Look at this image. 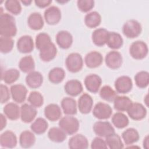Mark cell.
<instances>
[{
    "mask_svg": "<svg viewBox=\"0 0 149 149\" xmlns=\"http://www.w3.org/2000/svg\"><path fill=\"white\" fill-rule=\"evenodd\" d=\"M17 33V27L14 17L7 13L0 16V34L1 36L12 37Z\"/></svg>",
    "mask_w": 149,
    "mask_h": 149,
    "instance_id": "6da1fadb",
    "label": "cell"
},
{
    "mask_svg": "<svg viewBox=\"0 0 149 149\" xmlns=\"http://www.w3.org/2000/svg\"><path fill=\"white\" fill-rule=\"evenodd\" d=\"M59 126L67 134L72 135L76 133L80 126L79 121L72 116H66L62 118L59 122Z\"/></svg>",
    "mask_w": 149,
    "mask_h": 149,
    "instance_id": "7a4b0ae2",
    "label": "cell"
},
{
    "mask_svg": "<svg viewBox=\"0 0 149 149\" xmlns=\"http://www.w3.org/2000/svg\"><path fill=\"white\" fill-rule=\"evenodd\" d=\"M142 28L140 23L134 19L127 20L123 26L122 32L129 38H134L138 37L141 33Z\"/></svg>",
    "mask_w": 149,
    "mask_h": 149,
    "instance_id": "3957f363",
    "label": "cell"
},
{
    "mask_svg": "<svg viewBox=\"0 0 149 149\" xmlns=\"http://www.w3.org/2000/svg\"><path fill=\"white\" fill-rule=\"evenodd\" d=\"M147 45L143 41H136L130 46L129 53L131 56L135 59H143L148 54Z\"/></svg>",
    "mask_w": 149,
    "mask_h": 149,
    "instance_id": "277c9868",
    "label": "cell"
},
{
    "mask_svg": "<svg viewBox=\"0 0 149 149\" xmlns=\"http://www.w3.org/2000/svg\"><path fill=\"white\" fill-rule=\"evenodd\" d=\"M65 64L67 69L72 73H76L81 70L83 66V60L80 54L73 52L67 56Z\"/></svg>",
    "mask_w": 149,
    "mask_h": 149,
    "instance_id": "5b68a950",
    "label": "cell"
},
{
    "mask_svg": "<svg viewBox=\"0 0 149 149\" xmlns=\"http://www.w3.org/2000/svg\"><path fill=\"white\" fill-rule=\"evenodd\" d=\"M112 113L111 106L106 103L99 102L95 104L93 111L94 116L98 119H107L110 118Z\"/></svg>",
    "mask_w": 149,
    "mask_h": 149,
    "instance_id": "8992f818",
    "label": "cell"
},
{
    "mask_svg": "<svg viewBox=\"0 0 149 149\" xmlns=\"http://www.w3.org/2000/svg\"><path fill=\"white\" fill-rule=\"evenodd\" d=\"M93 130L100 137H106L114 133L115 129L111 123L107 121H98L94 124Z\"/></svg>",
    "mask_w": 149,
    "mask_h": 149,
    "instance_id": "52a82bcc",
    "label": "cell"
},
{
    "mask_svg": "<svg viewBox=\"0 0 149 149\" xmlns=\"http://www.w3.org/2000/svg\"><path fill=\"white\" fill-rule=\"evenodd\" d=\"M114 86L117 93L126 94L131 91L133 87V82L130 77L122 76L117 78L115 81Z\"/></svg>",
    "mask_w": 149,
    "mask_h": 149,
    "instance_id": "ba28073f",
    "label": "cell"
},
{
    "mask_svg": "<svg viewBox=\"0 0 149 149\" xmlns=\"http://www.w3.org/2000/svg\"><path fill=\"white\" fill-rule=\"evenodd\" d=\"M105 62L106 65L112 69H116L119 68L123 62V58L122 54L116 51H112L109 52L105 56Z\"/></svg>",
    "mask_w": 149,
    "mask_h": 149,
    "instance_id": "9c48e42d",
    "label": "cell"
},
{
    "mask_svg": "<svg viewBox=\"0 0 149 149\" xmlns=\"http://www.w3.org/2000/svg\"><path fill=\"white\" fill-rule=\"evenodd\" d=\"M45 22L49 25L58 24L61 19V12L59 8L51 6L45 9L44 13Z\"/></svg>",
    "mask_w": 149,
    "mask_h": 149,
    "instance_id": "30bf717a",
    "label": "cell"
},
{
    "mask_svg": "<svg viewBox=\"0 0 149 149\" xmlns=\"http://www.w3.org/2000/svg\"><path fill=\"white\" fill-rule=\"evenodd\" d=\"M127 112L129 117L135 120H141L144 119L147 115L146 108L143 104L139 102L132 103Z\"/></svg>",
    "mask_w": 149,
    "mask_h": 149,
    "instance_id": "8fae6325",
    "label": "cell"
},
{
    "mask_svg": "<svg viewBox=\"0 0 149 149\" xmlns=\"http://www.w3.org/2000/svg\"><path fill=\"white\" fill-rule=\"evenodd\" d=\"M10 91L12 98L16 102L22 103L25 101L27 90L24 85L22 84L12 85L10 87Z\"/></svg>",
    "mask_w": 149,
    "mask_h": 149,
    "instance_id": "7c38bea8",
    "label": "cell"
},
{
    "mask_svg": "<svg viewBox=\"0 0 149 149\" xmlns=\"http://www.w3.org/2000/svg\"><path fill=\"white\" fill-rule=\"evenodd\" d=\"M102 84L101 78L96 74H90L84 79V85L87 90L93 93L98 91Z\"/></svg>",
    "mask_w": 149,
    "mask_h": 149,
    "instance_id": "4fadbf2b",
    "label": "cell"
},
{
    "mask_svg": "<svg viewBox=\"0 0 149 149\" xmlns=\"http://www.w3.org/2000/svg\"><path fill=\"white\" fill-rule=\"evenodd\" d=\"M17 50L23 54L31 52L34 49V42L33 38L29 35L20 37L17 42Z\"/></svg>",
    "mask_w": 149,
    "mask_h": 149,
    "instance_id": "5bb4252c",
    "label": "cell"
},
{
    "mask_svg": "<svg viewBox=\"0 0 149 149\" xmlns=\"http://www.w3.org/2000/svg\"><path fill=\"white\" fill-rule=\"evenodd\" d=\"M37 111L36 107L31 104H23L20 107V118L22 122L24 123H30L32 122L36 116Z\"/></svg>",
    "mask_w": 149,
    "mask_h": 149,
    "instance_id": "9a60e30c",
    "label": "cell"
},
{
    "mask_svg": "<svg viewBox=\"0 0 149 149\" xmlns=\"http://www.w3.org/2000/svg\"><path fill=\"white\" fill-rule=\"evenodd\" d=\"M103 62V57L101 53L94 51L88 52L84 58V62L87 67L95 68L100 66Z\"/></svg>",
    "mask_w": 149,
    "mask_h": 149,
    "instance_id": "2e32d148",
    "label": "cell"
},
{
    "mask_svg": "<svg viewBox=\"0 0 149 149\" xmlns=\"http://www.w3.org/2000/svg\"><path fill=\"white\" fill-rule=\"evenodd\" d=\"M56 42L60 48L68 49L72 44L73 37L69 31L61 30L56 34Z\"/></svg>",
    "mask_w": 149,
    "mask_h": 149,
    "instance_id": "e0dca14e",
    "label": "cell"
},
{
    "mask_svg": "<svg viewBox=\"0 0 149 149\" xmlns=\"http://www.w3.org/2000/svg\"><path fill=\"white\" fill-rule=\"evenodd\" d=\"M65 91L70 96L76 97L83 91V86L81 83L76 79L68 81L64 86Z\"/></svg>",
    "mask_w": 149,
    "mask_h": 149,
    "instance_id": "ac0fdd59",
    "label": "cell"
},
{
    "mask_svg": "<svg viewBox=\"0 0 149 149\" xmlns=\"http://www.w3.org/2000/svg\"><path fill=\"white\" fill-rule=\"evenodd\" d=\"M78 108L83 114H87L92 109L93 100L92 97L87 93L83 94L78 100Z\"/></svg>",
    "mask_w": 149,
    "mask_h": 149,
    "instance_id": "d6986e66",
    "label": "cell"
},
{
    "mask_svg": "<svg viewBox=\"0 0 149 149\" xmlns=\"http://www.w3.org/2000/svg\"><path fill=\"white\" fill-rule=\"evenodd\" d=\"M0 144L2 147L12 148L17 144L16 134L10 130H6L0 136Z\"/></svg>",
    "mask_w": 149,
    "mask_h": 149,
    "instance_id": "ffe728a7",
    "label": "cell"
},
{
    "mask_svg": "<svg viewBox=\"0 0 149 149\" xmlns=\"http://www.w3.org/2000/svg\"><path fill=\"white\" fill-rule=\"evenodd\" d=\"M68 146L71 149H86L88 146V141L84 136L77 134L69 139Z\"/></svg>",
    "mask_w": 149,
    "mask_h": 149,
    "instance_id": "44dd1931",
    "label": "cell"
},
{
    "mask_svg": "<svg viewBox=\"0 0 149 149\" xmlns=\"http://www.w3.org/2000/svg\"><path fill=\"white\" fill-rule=\"evenodd\" d=\"M57 54V48L53 42H50L47 45L40 50V58L44 62H49L54 59Z\"/></svg>",
    "mask_w": 149,
    "mask_h": 149,
    "instance_id": "7402d4cb",
    "label": "cell"
},
{
    "mask_svg": "<svg viewBox=\"0 0 149 149\" xmlns=\"http://www.w3.org/2000/svg\"><path fill=\"white\" fill-rule=\"evenodd\" d=\"M42 82L43 76L40 72L37 71H32L29 73L26 77V83L31 88L40 87L42 85Z\"/></svg>",
    "mask_w": 149,
    "mask_h": 149,
    "instance_id": "603a6c76",
    "label": "cell"
},
{
    "mask_svg": "<svg viewBox=\"0 0 149 149\" xmlns=\"http://www.w3.org/2000/svg\"><path fill=\"white\" fill-rule=\"evenodd\" d=\"M109 31L104 28L95 29L92 33V41L93 43L98 46H104L107 42Z\"/></svg>",
    "mask_w": 149,
    "mask_h": 149,
    "instance_id": "cb8c5ba5",
    "label": "cell"
},
{
    "mask_svg": "<svg viewBox=\"0 0 149 149\" xmlns=\"http://www.w3.org/2000/svg\"><path fill=\"white\" fill-rule=\"evenodd\" d=\"M61 109L56 104H49L44 108L45 116L51 121L58 120L61 116Z\"/></svg>",
    "mask_w": 149,
    "mask_h": 149,
    "instance_id": "d4e9b609",
    "label": "cell"
},
{
    "mask_svg": "<svg viewBox=\"0 0 149 149\" xmlns=\"http://www.w3.org/2000/svg\"><path fill=\"white\" fill-rule=\"evenodd\" d=\"M123 40L120 34L116 32H109L108 33L106 44L113 49H118L122 47Z\"/></svg>",
    "mask_w": 149,
    "mask_h": 149,
    "instance_id": "484cf974",
    "label": "cell"
},
{
    "mask_svg": "<svg viewBox=\"0 0 149 149\" xmlns=\"http://www.w3.org/2000/svg\"><path fill=\"white\" fill-rule=\"evenodd\" d=\"M29 27L34 30L41 29L44 26V20L41 15L38 12L31 13L27 19Z\"/></svg>",
    "mask_w": 149,
    "mask_h": 149,
    "instance_id": "4316f807",
    "label": "cell"
},
{
    "mask_svg": "<svg viewBox=\"0 0 149 149\" xmlns=\"http://www.w3.org/2000/svg\"><path fill=\"white\" fill-rule=\"evenodd\" d=\"M61 107L65 114L73 115L77 113V104L74 99L65 97L61 101Z\"/></svg>",
    "mask_w": 149,
    "mask_h": 149,
    "instance_id": "83f0119b",
    "label": "cell"
},
{
    "mask_svg": "<svg viewBox=\"0 0 149 149\" xmlns=\"http://www.w3.org/2000/svg\"><path fill=\"white\" fill-rule=\"evenodd\" d=\"M132 103V101L128 97L117 95L113 100V107L118 111H127Z\"/></svg>",
    "mask_w": 149,
    "mask_h": 149,
    "instance_id": "f1b7e54d",
    "label": "cell"
},
{
    "mask_svg": "<svg viewBox=\"0 0 149 149\" xmlns=\"http://www.w3.org/2000/svg\"><path fill=\"white\" fill-rule=\"evenodd\" d=\"M3 111L6 116L10 120H17L20 116V109L16 103H8L5 105Z\"/></svg>",
    "mask_w": 149,
    "mask_h": 149,
    "instance_id": "f546056e",
    "label": "cell"
},
{
    "mask_svg": "<svg viewBox=\"0 0 149 149\" xmlns=\"http://www.w3.org/2000/svg\"><path fill=\"white\" fill-rule=\"evenodd\" d=\"M36 142V137L34 133L29 130L22 132L19 137V143L22 147L27 148L33 146Z\"/></svg>",
    "mask_w": 149,
    "mask_h": 149,
    "instance_id": "4dcf8cb0",
    "label": "cell"
},
{
    "mask_svg": "<svg viewBox=\"0 0 149 149\" xmlns=\"http://www.w3.org/2000/svg\"><path fill=\"white\" fill-rule=\"evenodd\" d=\"M122 137L126 145H132L139 140L140 135L136 129L130 127L122 133Z\"/></svg>",
    "mask_w": 149,
    "mask_h": 149,
    "instance_id": "1f68e13d",
    "label": "cell"
},
{
    "mask_svg": "<svg viewBox=\"0 0 149 149\" xmlns=\"http://www.w3.org/2000/svg\"><path fill=\"white\" fill-rule=\"evenodd\" d=\"M48 137L52 141L62 143L66 139V133L61 127H53L49 130Z\"/></svg>",
    "mask_w": 149,
    "mask_h": 149,
    "instance_id": "d6a6232c",
    "label": "cell"
},
{
    "mask_svg": "<svg viewBox=\"0 0 149 149\" xmlns=\"http://www.w3.org/2000/svg\"><path fill=\"white\" fill-rule=\"evenodd\" d=\"M101 22V16L96 11H93L86 14L84 17V23L89 28L98 27Z\"/></svg>",
    "mask_w": 149,
    "mask_h": 149,
    "instance_id": "836d02e7",
    "label": "cell"
},
{
    "mask_svg": "<svg viewBox=\"0 0 149 149\" xmlns=\"http://www.w3.org/2000/svg\"><path fill=\"white\" fill-rule=\"evenodd\" d=\"M19 68L24 73H30L34 71L35 68L34 59L31 55L23 56L19 61Z\"/></svg>",
    "mask_w": 149,
    "mask_h": 149,
    "instance_id": "e575fe53",
    "label": "cell"
},
{
    "mask_svg": "<svg viewBox=\"0 0 149 149\" xmlns=\"http://www.w3.org/2000/svg\"><path fill=\"white\" fill-rule=\"evenodd\" d=\"M48 127L47 121L42 118H37L31 125L30 129L33 132L37 134H41L44 133Z\"/></svg>",
    "mask_w": 149,
    "mask_h": 149,
    "instance_id": "d590c367",
    "label": "cell"
},
{
    "mask_svg": "<svg viewBox=\"0 0 149 149\" xmlns=\"http://www.w3.org/2000/svg\"><path fill=\"white\" fill-rule=\"evenodd\" d=\"M65 77V70L59 67L52 69L48 73L49 80L54 84H58L62 82Z\"/></svg>",
    "mask_w": 149,
    "mask_h": 149,
    "instance_id": "8d00e7d4",
    "label": "cell"
},
{
    "mask_svg": "<svg viewBox=\"0 0 149 149\" xmlns=\"http://www.w3.org/2000/svg\"><path fill=\"white\" fill-rule=\"evenodd\" d=\"M112 122L116 128L123 129L129 125V120L125 114L121 112H118L112 116Z\"/></svg>",
    "mask_w": 149,
    "mask_h": 149,
    "instance_id": "74e56055",
    "label": "cell"
},
{
    "mask_svg": "<svg viewBox=\"0 0 149 149\" xmlns=\"http://www.w3.org/2000/svg\"><path fill=\"white\" fill-rule=\"evenodd\" d=\"M105 142L107 146L111 149H122L124 147L121 138L115 133L106 137Z\"/></svg>",
    "mask_w": 149,
    "mask_h": 149,
    "instance_id": "f35d334b",
    "label": "cell"
},
{
    "mask_svg": "<svg viewBox=\"0 0 149 149\" xmlns=\"http://www.w3.org/2000/svg\"><path fill=\"white\" fill-rule=\"evenodd\" d=\"M20 77L19 71L14 68L5 70L2 74V80L6 84H10L15 82Z\"/></svg>",
    "mask_w": 149,
    "mask_h": 149,
    "instance_id": "ab89813d",
    "label": "cell"
},
{
    "mask_svg": "<svg viewBox=\"0 0 149 149\" xmlns=\"http://www.w3.org/2000/svg\"><path fill=\"white\" fill-rule=\"evenodd\" d=\"M134 81L136 86L140 88H146L149 83V73L147 71H140L134 76Z\"/></svg>",
    "mask_w": 149,
    "mask_h": 149,
    "instance_id": "60d3db41",
    "label": "cell"
},
{
    "mask_svg": "<svg viewBox=\"0 0 149 149\" xmlns=\"http://www.w3.org/2000/svg\"><path fill=\"white\" fill-rule=\"evenodd\" d=\"M100 97L107 101L112 102L113 101L116 97L117 96L116 92L112 89L109 86H104L100 91Z\"/></svg>",
    "mask_w": 149,
    "mask_h": 149,
    "instance_id": "b9f144b4",
    "label": "cell"
},
{
    "mask_svg": "<svg viewBox=\"0 0 149 149\" xmlns=\"http://www.w3.org/2000/svg\"><path fill=\"white\" fill-rule=\"evenodd\" d=\"M5 9L10 13L17 15L22 11L20 2L17 0H7L5 2Z\"/></svg>",
    "mask_w": 149,
    "mask_h": 149,
    "instance_id": "7bdbcfd3",
    "label": "cell"
},
{
    "mask_svg": "<svg viewBox=\"0 0 149 149\" xmlns=\"http://www.w3.org/2000/svg\"><path fill=\"white\" fill-rule=\"evenodd\" d=\"M14 41L12 37L1 36L0 38V51L3 54L10 52L13 47Z\"/></svg>",
    "mask_w": 149,
    "mask_h": 149,
    "instance_id": "ee69618b",
    "label": "cell"
},
{
    "mask_svg": "<svg viewBox=\"0 0 149 149\" xmlns=\"http://www.w3.org/2000/svg\"><path fill=\"white\" fill-rule=\"evenodd\" d=\"M30 104L36 108H39L43 105L44 98L42 94L38 91H31L27 99Z\"/></svg>",
    "mask_w": 149,
    "mask_h": 149,
    "instance_id": "f6af8a7d",
    "label": "cell"
},
{
    "mask_svg": "<svg viewBox=\"0 0 149 149\" xmlns=\"http://www.w3.org/2000/svg\"><path fill=\"white\" fill-rule=\"evenodd\" d=\"M51 42V39L48 34L45 33H40L36 36V47L37 49L40 51Z\"/></svg>",
    "mask_w": 149,
    "mask_h": 149,
    "instance_id": "bcb514c9",
    "label": "cell"
},
{
    "mask_svg": "<svg viewBox=\"0 0 149 149\" xmlns=\"http://www.w3.org/2000/svg\"><path fill=\"white\" fill-rule=\"evenodd\" d=\"M77 5L80 11L88 12L94 8V1L93 0H78Z\"/></svg>",
    "mask_w": 149,
    "mask_h": 149,
    "instance_id": "7dc6e473",
    "label": "cell"
},
{
    "mask_svg": "<svg viewBox=\"0 0 149 149\" xmlns=\"http://www.w3.org/2000/svg\"><path fill=\"white\" fill-rule=\"evenodd\" d=\"M92 149H107L108 148L105 140L100 137H95L93 139L91 144Z\"/></svg>",
    "mask_w": 149,
    "mask_h": 149,
    "instance_id": "c3c4849f",
    "label": "cell"
},
{
    "mask_svg": "<svg viewBox=\"0 0 149 149\" xmlns=\"http://www.w3.org/2000/svg\"><path fill=\"white\" fill-rule=\"evenodd\" d=\"M1 90V102L3 104L6 102L10 99V93L8 87L4 84H1L0 86Z\"/></svg>",
    "mask_w": 149,
    "mask_h": 149,
    "instance_id": "681fc988",
    "label": "cell"
},
{
    "mask_svg": "<svg viewBox=\"0 0 149 149\" xmlns=\"http://www.w3.org/2000/svg\"><path fill=\"white\" fill-rule=\"evenodd\" d=\"M36 5L39 8H44L49 6L51 3V0H36L34 1Z\"/></svg>",
    "mask_w": 149,
    "mask_h": 149,
    "instance_id": "f907efd6",
    "label": "cell"
},
{
    "mask_svg": "<svg viewBox=\"0 0 149 149\" xmlns=\"http://www.w3.org/2000/svg\"><path fill=\"white\" fill-rule=\"evenodd\" d=\"M0 118H1V130H2L6 125V119L2 113H1Z\"/></svg>",
    "mask_w": 149,
    "mask_h": 149,
    "instance_id": "816d5d0a",
    "label": "cell"
},
{
    "mask_svg": "<svg viewBox=\"0 0 149 149\" xmlns=\"http://www.w3.org/2000/svg\"><path fill=\"white\" fill-rule=\"evenodd\" d=\"M143 147L145 148H148V136H146V137L143 140Z\"/></svg>",
    "mask_w": 149,
    "mask_h": 149,
    "instance_id": "f5cc1de1",
    "label": "cell"
},
{
    "mask_svg": "<svg viewBox=\"0 0 149 149\" xmlns=\"http://www.w3.org/2000/svg\"><path fill=\"white\" fill-rule=\"evenodd\" d=\"M22 3H23L25 6H28L30 5L31 4V3L32 2V1H27V0H25V1H20Z\"/></svg>",
    "mask_w": 149,
    "mask_h": 149,
    "instance_id": "db71d44e",
    "label": "cell"
}]
</instances>
